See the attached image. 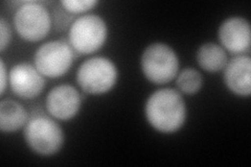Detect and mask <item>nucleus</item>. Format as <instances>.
Masks as SVG:
<instances>
[{
    "label": "nucleus",
    "instance_id": "obj_1",
    "mask_svg": "<svg viewBox=\"0 0 251 167\" xmlns=\"http://www.w3.org/2000/svg\"><path fill=\"white\" fill-rule=\"evenodd\" d=\"M145 116L155 131L161 134L176 133L186 121V102L177 89L161 88L148 97Z\"/></svg>",
    "mask_w": 251,
    "mask_h": 167
},
{
    "label": "nucleus",
    "instance_id": "obj_2",
    "mask_svg": "<svg viewBox=\"0 0 251 167\" xmlns=\"http://www.w3.org/2000/svg\"><path fill=\"white\" fill-rule=\"evenodd\" d=\"M23 137L31 152L43 157L58 154L65 142L64 131L57 119L44 114L29 117L23 129Z\"/></svg>",
    "mask_w": 251,
    "mask_h": 167
},
{
    "label": "nucleus",
    "instance_id": "obj_3",
    "mask_svg": "<svg viewBox=\"0 0 251 167\" xmlns=\"http://www.w3.org/2000/svg\"><path fill=\"white\" fill-rule=\"evenodd\" d=\"M119 81V69L106 57H92L85 60L76 71V84L89 95H104L111 91Z\"/></svg>",
    "mask_w": 251,
    "mask_h": 167
},
{
    "label": "nucleus",
    "instance_id": "obj_4",
    "mask_svg": "<svg viewBox=\"0 0 251 167\" xmlns=\"http://www.w3.org/2000/svg\"><path fill=\"white\" fill-rule=\"evenodd\" d=\"M179 57L168 44L155 42L148 45L140 58L141 72L149 82L166 85L174 81L179 72Z\"/></svg>",
    "mask_w": 251,
    "mask_h": 167
},
{
    "label": "nucleus",
    "instance_id": "obj_5",
    "mask_svg": "<svg viewBox=\"0 0 251 167\" xmlns=\"http://www.w3.org/2000/svg\"><path fill=\"white\" fill-rule=\"evenodd\" d=\"M108 39V25L103 17L86 14L77 17L68 31V43L77 54H92L103 47Z\"/></svg>",
    "mask_w": 251,
    "mask_h": 167
},
{
    "label": "nucleus",
    "instance_id": "obj_6",
    "mask_svg": "<svg viewBox=\"0 0 251 167\" xmlns=\"http://www.w3.org/2000/svg\"><path fill=\"white\" fill-rule=\"evenodd\" d=\"M13 23L18 36L26 42L42 41L51 29V16L41 2H22L14 13Z\"/></svg>",
    "mask_w": 251,
    "mask_h": 167
},
{
    "label": "nucleus",
    "instance_id": "obj_7",
    "mask_svg": "<svg viewBox=\"0 0 251 167\" xmlns=\"http://www.w3.org/2000/svg\"><path fill=\"white\" fill-rule=\"evenodd\" d=\"M75 51L67 41L52 40L39 46L34 54V66L45 78H59L72 68Z\"/></svg>",
    "mask_w": 251,
    "mask_h": 167
},
{
    "label": "nucleus",
    "instance_id": "obj_8",
    "mask_svg": "<svg viewBox=\"0 0 251 167\" xmlns=\"http://www.w3.org/2000/svg\"><path fill=\"white\" fill-rule=\"evenodd\" d=\"M81 107V93L75 87L68 84L53 87L45 98L47 113L59 121L72 120L80 112Z\"/></svg>",
    "mask_w": 251,
    "mask_h": 167
},
{
    "label": "nucleus",
    "instance_id": "obj_9",
    "mask_svg": "<svg viewBox=\"0 0 251 167\" xmlns=\"http://www.w3.org/2000/svg\"><path fill=\"white\" fill-rule=\"evenodd\" d=\"M218 38L226 52L233 55L248 54L251 47L250 23L239 16L227 18L218 28Z\"/></svg>",
    "mask_w": 251,
    "mask_h": 167
},
{
    "label": "nucleus",
    "instance_id": "obj_10",
    "mask_svg": "<svg viewBox=\"0 0 251 167\" xmlns=\"http://www.w3.org/2000/svg\"><path fill=\"white\" fill-rule=\"evenodd\" d=\"M45 77L29 63H18L9 71L12 92L22 99H34L45 89Z\"/></svg>",
    "mask_w": 251,
    "mask_h": 167
},
{
    "label": "nucleus",
    "instance_id": "obj_11",
    "mask_svg": "<svg viewBox=\"0 0 251 167\" xmlns=\"http://www.w3.org/2000/svg\"><path fill=\"white\" fill-rule=\"evenodd\" d=\"M226 88L240 97L251 94V58L249 54L234 55L223 69Z\"/></svg>",
    "mask_w": 251,
    "mask_h": 167
},
{
    "label": "nucleus",
    "instance_id": "obj_12",
    "mask_svg": "<svg viewBox=\"0 0 251 167\" xmlns=\"http://www.w3.org/2000/svg\"><path fill=\"white\" fill-rule=\"evenodd\" d=\"M29 119L26 109L14 99L0 102V130L2 133H15L25 129Z\"/></svg>",
    "mask_w": 251,
    "mask_h": 167
},
{
    "label": "nucleus",
    "instance_id": "obj_13",
    "mask_svg": "<svg viewBox=\"0 0 251 167\" xmlns=\"http://www.w3.org/2000/svg\"><path fill=\"white\" fill-rule=\"evenodd\" d=\"M196 60L201 69L206 72L216 73L225 68L229 59L221 45L207 42L199 47L196 53Z\"/></svg>",
    "mask_w": 251,
    "mask_h": 167
},
{
    "label": "nucleus",
    "instance_id": "obj_14",
    "mask_svg": "<svg viewBox=\"0 0 251 167\" xmlns=\"http://www.w3.org/2000/svg\"><path fill=\"white\" fill-rule=\"evenodd\" d=\"M177 90L184 95H195L199 93L203 87V75L195 68H184L179 71L176 76Z\"/></svg>",
    "mask_w": 251,
    "mask_h": 167
},
{
    "label": "nucleus",
    "instance_id": "obj_15",
    "mask_svg": "<svg viewBox=\"0 0 251 167\" xmlns=\"http://www.w3.org/2000/svg\"><path fill=\"white\" fill-rule=\"evenodd\" d=\"M99 4L97 0H63L61 5L66 12L74 15H86Z\"/></svg>",
    "mask_w": 251,
    "mask_h": 167
},
{
    "label": "nucleus",
    "instance_id": "obj_16",
    "mask_svg": "<svg viewBox=\"0 0 251 167\" xmlns=\"http://www.w3.org/2000/svg\"><path fill=\"white\" fill-rule=\"evenodd\" d=\"M12 40V30L9 22L3 17L0 18V51L3 52Z\"/></svg>",
    "mask_w": 251,
    "mask_h": 167
},
{
    "label": "nucleus",
    "instance_id": "obj_17",
    "mask_svg": "<svg viewBox=\"0 0 251 167\" xmlns=\"http://www.w3.org/2000/svg\"><path fill=\"white\" fill-rule=\"evenodd\" d=\"M0 67H1V92H0V95L3 96L7 86H9V71L6 69L3 59H0Z\"/></svg>",
    "mask_w": 251,
    "mask_h": 167
}]
</instances>
